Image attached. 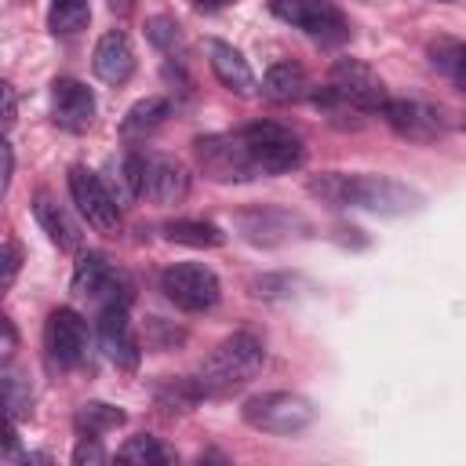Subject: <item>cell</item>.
I'll return each mask as SVG.
<instances>
[{"label":"cell","instance_id":"obj_23","mask_svg":"<svg viewBox=\"0 0 466 466\" xmlns=\"http://www.w3.org/2000/svg\"><path fill=\"white\" fill-rule=\"evenodd\" d=\"M116 459L127 462V466H164V462H171L167 448H164L157 437H149V433H135V437H127V441L120 444Z\"/></svg>","mask_w":466,"mask_h":466},{"label":"cell","instance_id":"obj_15","mask_svg":"<svg viewBox=\"0 0 466 466\" xmlns=\"http://www.w3.org/2000/svg\"><path fill=\"white\" fill-rule=\"evenodd\" d=\"M208 62H211V73L218 76V84L229 87L233 95L251 98V95L258 91V80H255L248 58H244L233 44H226V40H208Z\"/></svg>","mask_w":466,"mask_h":466},{"label":"cell","instance_id":"obj_12","mask_svg":"<svg viewBox=\"0 0 466 466\" xmlns=\"http://www.w3.org/2000/svg\"><path fill=\"white\" fill-rule=\"evenodd\" d=\"M379 116H386V124H390L400 138H408V142H433V138H441L444 127H448V124H444V113H441L437 106L411 102V98H390Z\"/></svg>","mask_w":466,"mask_h":466},{"label":"cell","instance_id":"obj_11","mask_svg":"<svg viewBox=\"0 0 466 466\" xmlns=\"http://www.w3.org/2000/svg\"><path fill=\"white\" fill-rule=\"evenodd\" d=\"M44 346L58 368H76L87 353V320L69 306L55 309L44 324Z\"/></svg>","mask_w":466,"mask_h":466},{"label":"cell","instance_id":"obj_31","mask_svg":"<svg viewBox=\"0 0 466 466\" xmlns=\"http://www.w3.org/2000/svg\"><path fill=\"white\" fill-rule=\"evenodd\" d=\"M11 175H15V149H11V142H7V138H0V200L7 197Z\"/></svg>","mask_w":466,"mask_h":466},{"label":"cell","instance_id":"obj_21","mask_svg":"<svg viewBox=\"0 0 466 466\" xmlns=\"http://www.w3.org/2000/svg\"><path fill=\"white\" fill-rule=\"evenodd\" d=\"M164 237L175 244H186V248H218L226 240V233L204 218H175L164 226Z\"/></svg>","mask_w":466,"mask_h":466},{"label":"cell","instance_id":"obj_24","mask_svg":"<svg viewBox=\"0 0 466 466\" xmlns=\"http://www.w3.org/2000/svg\"><path fill=\"white\" fill-rule=\"evenodd\" d=\"M87 18H91L87 0H51V7H47V25H51V33H58V36L80 33V29L87 25Z\"/></svg>","mask_w":466,"mask_h":466},{"label":"cell","instance_id":"obj_33","mask_svg":"<svg viewBox=\"0 0 466 466\" xmlns=\"http://www.w3.org/2000/svg\"><path fill=\"white\" fill-rule=\"evenodd\" d=\"M106 4H109V11H116V15H124V11L135 7V0H106Z\"/></svg>","mask_w":466,"mask_h":466},{"label":"cell","instance_id":"obj_8","mask_svg":"<svg viewBox=\"0 0 466 466\" xmlns=\"http://www.w3.org/2000/svg\"><path fill=\"white\" fill-rule=\"evenodd\" d=\"M69 193H73V204L76 211L87 218V226H95L98 233L106 237H116L120 229V200L102 186V178L87 167H69Z\"/></svg>","mask_w":466,"mask_h":466},{"label":"cell","instance_id":"obj_14","mask_svg":"<svg viewBox=\"0 0 466 466\" xmlns=\"http://www.w3.org/2000/svg\"><path fill=\"white\" fill-rule=\"evenodd\" d=\"M98 342L106 350V357L120 368H135L138 364V339H135V328H131V317H127V306L124 302H109L98 309Z\"/></svg>","mask_w":466,"mask_h":466},{"label":"cell","instance_id":"obj_28","mask_svg":"<svg viewBox=\"0 0 466 466\" xmlns=\"http://www.w3.org/2000/svg\"><path fill=\"white\" fill-rule=\"evenodd\" d=\"M106 459H109V451L98 444L95 433H84L76 441V448H73V466H102Z\"/></svg>","mask_w":466,"mask_h":466},{"label":"cell","instance_id":"obj_6","mask_svg":"<svg viewBox=\"0 0 466 466\" xmlns=\"http://www.w3.org/2000/svg\"><path fill=\"white\" fill-rule=\"evenodd\" d=\"M160 291L186 313H200L211 309L222 295V284L215 277V269L200 266V262H171L160 273Z\"/></svg>","mask_w":466,"mask_h":466},{"label":"cell","instance_id":"obj_29","mask_svg":"<svg viewBox=\"0 0 466 466\" xmlns=\"http://www.w3.org/2000/svg\"><path fill=\"white\" fill-rule=\"evenodd\" d=\"M0 459H22V444H18V433H15V422L0 400Z\"/></svg>","mask_w":466,"mask_h":466},{"label":"cell","instance_id":"obj_2","mask_svg":"<svg viewBox=\"0 0 466 466\" xmlns=\"http://www.w3.org/2000/svg\"><path fill=\"white\" fill-rule=\"evenodd\" d=\"M266 364V346L248 335V331H237L229 339H222L200 364V386L204 393H226V390H237L244 386L248 379H255Z\"/></svg>","mask_w":466,"mask_h":466},{"label":"cell","instance_id":"obj_19","mask_svg":"<svg viewBox=\"0 0 466 466\" xmlns=\"http://www.w3.org/2000/svg\"><path fill=\"white\" fill-rule=\"evenodd\" d=\"M262 91L273 102H299L309 95V76L299 62H273L262 76Z\"/></svg>","mask_w":466,"mask_h":466},{"label":"cell","instance_id":"obj_4","mask_svg":"<svg viewBox=\"0 0 466 466\" xmlns=\"http://www.w3.org/2000/svg\"><path fill=\"white\" fill-rule=\"evenodd\" d=\"M233 135H237L255 178L258 175H288V171H295L302 164V142L284 124L258 120V124H248V127H240Z\"/></svg>","mask_w":466,"mask_h":466},{"label":"cell","instance_id":"obj_3","mask_svg":"<svg viewBox=\"0 0 466 466\" xmlns=\"http://www.w3.org/2000/svg\"><path fill=\"white\" fill-rule=\"evenodd\" d=\"M313 102L317 106H328V109L342 106V109H360V113H382V106L390 102V95H386L382 76L368 62H360V58H339L331 66L328 87H320L313 95Z\"/></svg>","mask_w":466,"mask_h":466},{"label":"cell","instance_id":"obj_7","mask_svg":"<svg viewBox=\"0 0 466 466\" xmlns=\"http://www.w3.org/2000/svg\"><path fill=\"white\" fill-rule=\"evenodd\" d=\"M269 11L320 44H339L350 36L346 15L331 0H269Z\"/></svg>","mask_w":466,"mask_h":466},{"label":"cell","instance_id":"obj_9","mask_svg":"<svg viewBox=\"0 0 466 466\" xmlns=\"http://www.w3.org/2000/svg\"><path fill=\"white\" fill-rule=\"evenodd\" d=\"M73 295L91 299V302H98V306H109V302H124V306H127V302H131V284L124 280L120 269L109 266L106 255L87 251V255L76 262V269H73Z\"/></svg>","mask_w":466,"mask_h":466},{"label":"cell","instance_id":"obj_26","mask_svg":"<svg viewBox=\"0 0 466 466\" xmlns=\"http://www.w3.org/2000/svg\"><path fill=\"white\" fill-rule=\"evenodd\" d=\"M22 262H25V255H22V244H15V240H4L0 244V299L11 291V284L18 280V273H22Z\"/></svg>","mask_w":466,"mask_h":466},{"label":"cell","instance_id":"obj_25","mask_svg":"<svg viewBox=\"0 0 466 466\" xmlns=\"http://www.w3.org/2000/svg\"><path fill=\"white\" fill-rule=\"evenodd\" d=\"M124 411L120 408H113V404H106V400H87V404H80L76 408V426L84 430V433H106V430H116V426H124Z\"/></svg>","mask_w":466,"mask_h":466},{"label":"cell","instance_id":"obj_27","mask_svg":"<svg viewBox=\"0 0 466 466\" xmlns=\"http://www.w3.org/2000/svg\"><path fill=\"white\" fill-rule=\"evenodd\" d=\"M146 36H149V44H157L160 51H171V47L178 44V25H175L171 18H164V15H157V18L146 22Z\"/></svg>","mask_w":466,"mask_h":466},{"label":"cell","instance_id":"obj_30","mask_svg":"<svg viewBox=\"0 0 466 466\" xmlns=\"http://www.w3.org/2000/svg\"><path fill=\"white\" fill-rule=\"evenodd\" d=\"M15 120H18V95L7 80H0V138L15 127Z\"/></svg>","mask_w":466,"mask_h":466},{"label":"cell","instance_id":"obj_1","mask_svg":"<svg viewBox=\"0 0 466 466\" xmlns=\"http://www.w3.org/2000/svg\"><path fill=\"white\" fill-rule=\"evenodd\" d=\"M309 193L324 200L328 208H364L375 215H404L419 208V193L408 189L397 178L386 175H342V171H324L309 178Z\"/></svg>","mask_w":466,"mask_h":466},{"label":"cell","instance_id":"obj_10","mask_svg":"<svg viewBox=\"0 0 466 466\" xmlns=\"http://www.w3.org/2000/svg\"><path fill=\"white\" fill-rule=\"evenodd\" d=\"M193 149H197L200 171L215 182H248V178H255L237 135H204V138L193 142Z\"/></svg>","mask_w":466,"mask_h":466},{"label":"cell","instance_id":"obj_20","mask_svg":"<svg viewBox=\"0 0 466 466\" xmlns=\"http://www.w3.org/2000/svg\"><path fill=\"white\" fill-rule=\"evenodd\" d=\"M167 113H171V102H167L164 95H146V98H138V102L127 109V116L120 120V131H124L127 138H138V135L160 127Z\"/></svg>","mask_w":466,"mask_h":466},{"label":"cell","instance_id":"obj_16","mask_svg":"<svg viewBox=\"0 0 466 466\" xmlns=\"http://www.w3.org/2000/svg\"><path fill=\"white\" fill-rule=\"evenodd\" d=\"M189 193V171L171 157H146V182L142 197L153 204H178Z\"/></svg>","mask_w":466,"mask_h":466},{"label":"cell","instance_id":"obj_18","mask_svg":"<svg viewBox=\"0 0 466 466\" xmlns=\"http://www.w3.org/2000/svg\"><path fill=\"white\" fill-rule=\"evenodd\" d=\"M33 215H36L40 229L47 233V240H51L55 248L73 251V248L80 244V233H76L73 218H69V215L58 208V200H55L51 193H36V200H33Z\"/></svg>","mask_w":466,"mask_h":466},{"label":"cell","instance_id":"obj_13","mask_svg":"<svg viewBox=\"0 0 466 466\" xmlns=\"http://www.w3.org/2000/svg\"><path fill=\"white\" fill-rule=\"evenodd\" d=\"M51 120L66 131H87L95 120V91L84 80L58 76L51 84Z\"/></svg>","mask_w":466,"mask_h":466},{"label":"cell","instance_id":"obj_17","mask_svg":"<svg viewBox=\"0 0 466 466\" xmlns=\"http://www.w3.org/2000/svg\"><path fill=\"white\" fill-rule=\"evenodd\" d=\"M91 66H95V76H98V80H106V84H124V80L135 73V51H131L127 33L109 29V33L95 44Z\"/></svg>","mask_w":466,"mask_h":466},{"label":"cell","instance_id":"obj_32","mask_svg":"<svg viewBox=\"0 0 466 466\" xmlns=\"http://www.w3.org/2000/svg\"><path fill=\"white\" fill-rule=\"evenodd\" d=\"M193 11H222V7H229L233 0H186Z\"/></svg>","mask_w":466,"mask_h":466},{"label":"cell","instance_id":"obj_22","mask_svg":"<svg viewBox=\"0 0 466 466\" xmlns=\"http://www.w3.org/2000/svg\"><path fill=\"white\" fill-rule=\"evenodd\" d=\"M430 62H433L437 73H444L448 80H455V84L462 87V80H466V47H462V40H455V36H437V40L430 44Z\"/></svg>","mask_w":466,"mask_h":466},{"label":"cell","instance_id":"obj_5","mask_svg":"<svg viewBox=\"0 0 466 466\" xmlns=\"http://www.w3.org/2000/svg\"><path fill=\"white\" fill-rule=\"evenodd\" d=\"M244 422L258 433H277V437H291L299 430H306L317 419V408L291 390H269V393H255L244 400L240 408Z\"/></svg>","mask_w":466,"mask_h":466}]
</instances>
